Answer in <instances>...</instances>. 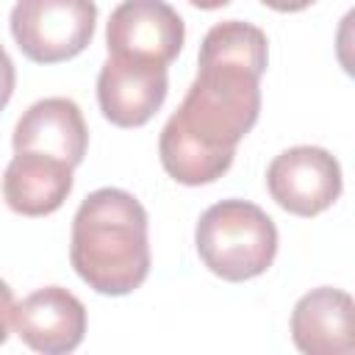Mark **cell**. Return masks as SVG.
I'll return each instance as SVG.
<instances>
[{"instance_id": "1", "label": "cell", "mask_w": 355, "mask_h": 355, "mask_svg": "<svg viewBox=\"0 0 355 355\" xmlns=\"http://www.w3.org/2000/svg\"><path fill=\"white\" fill-rule=\"evenodd\" d=\"M266 33L241 19L216 22L197 55V78L169 122L194 144L236 155V144L261 114V75L266 72Z\"/></svg>"}, {"instance_id": "2", "label": "cell", "mask_w": 355, "mask_h": 355, "mask_svg": "<svg viewBox=\"0 0 355 355\" xmlns=\"http://www.w3.org/2000/svg\"><path fill=\"white\" fill-rule=\"evenodd\" d=\"M147 211L125 189H97L75 211L69 261L78 277L105 297L136 291L150 275Z\"/></svg>"}, {"instance_id": "3", "label": "cell", "mask_w": 355, "mask_h": 355, "mask_svg": "<svg viewBox=\"0 0 355 355\" xmlns=\"http://www.w3.org/2000/svg\"><path fill=\"white\" fill-rule=\"evenodd\" d=\"M200 261L216 277L241 283L263 275L277 255L272 216L250 200H222L202 211L194 227Z\"/></svg>"}, {"instance_id": "4", "label": "cell", "mask_w": 355, "mask_h": 355, "mask_svg": "<svg viewBox=\"0 0 355 355\" xmlns=\"http://www.w3.org/2000/svg\"><path fill=\"white\" fill-rule=\"evenodd\" d=\"M94 22V0H17L8 19L17 47L36 64H61L83 53Z\"/></svg>"}, {"instance_id": "5", "label": "cell", "mask_w": 355, "mask_h": 355, "mask_svg": "<svg viewBox=\"0 0 355 355\" xmlns=\"http://www.w3.org/2000/svg\"><path fill=\"white\" fill-rule=\"evenodd\" d=\"M272 200L294 216H316L341 194V166L333 153L313 144L288 147L266 169Z\"/></svg>"}, {"instance_id": "6", "label": "cell", "mask_w": 355, "mask_h": 355, "mask_svg": "<svg viewBox=\"0 0 355 355\" xmlns=\"http://www.w3.org/2000/svg\"><path fill=\"white\" fill-rule=\"evenodd\" d=\"M169 92L166 67L108 53L97 75V103L103 116L116 128H141L164 105Z\"/></svg>"}, {"instance_id": "7", "label": "cell", "mask_w": 355, "mask_h": 355, "mask_svg": "<svg viewBox=\"0 0 355 355\" xmlns=\"http://www.w3.org/2000/svg\"><path fill=\"white\" fill-rule=\"evenodd\" d=\"M183 17L166 0H122L105 25V44L114 55L172 64L183 47Z\"/></svg>"}, {"instance_id": "8", "label": "cell", "mask_w": 355, "mask_h": 355, "mask_svg": "<svg viewBox=\"0 0 355 355\" xmlns=\"http://www.w3.org/2000/svg\"><path fill=\"white\" fill-rule=\"evenodd\" d=\"M11 324L33 352L67 355L83 341L86 308L69 288L44 286L14 302Z\"/></svg>"}, {"instance_id": "9", "label": "cell", "mask_w": 355, "mask_h": 355, "mask_svg": "<svg viewBox=\"0 0 355 355\" xmlns=\"http://www.w3.org/2000/svg\"><path fill=\"white\" fill-rule=\"evenodd\" d=\"M14 153L53 155L72 169L83 161L89 147V128L75 100L44 97L36 100L14 125Z\"/></svg>"}, {"instance_id": "10", "label": "cell", "mask_w": 355, "mask_h": 355, "mask_svg": "<svg viewBox=\"0 0 355 355\" xmlns=\"http://www.w3.org/2000/svg\"><path fill=\"white\" fill-rule=\"evenodd\" d=\"M291 338L305 355H349L355 349V302L347 291L319 286L291 311Z\"/></svg>"}, {"instance_id": "11", "label": "cell", "mask_w": 355, "mask_h": 355, "mask_svg": "<svg viewBox=\"0 0 355 355\" xmlns=\"http://www.w3.org/2000/svg\"><path fill=\"white\" fill-rule=\"evenodd\" d=\"M72 191V166L42 153H14L3 172V200L19 216H47Z\"/></svg>"}, {"instance_id": "12", "label": "cell", "mask_w": 355, "mask_h": 355, "mask_svg": "<svg viewBox=\"0 0 355 355\" xmlns=\"http://www.w3.org/2000/svg\"><path fill=\"white\" fill-rule=\"evenodd\" d=\"M14 83H17V69L11 55L6 53V47L0 44V111L8 105L11 94H14Z\"/></svg>"}, {"instance_id": "13", "label": "cell", "mask_w": 355, "mask_h": 355, "mask_svg": "<svg viewBox=\"0 0 355 355\" xmlns=\"http://www.w3.org/2000/svg\"><path fill=\"white\" fill-rule=\"evenodd\" d=\"M11 311H14V291L11 286L0 277V347L8 338V324H11Z\"/></svg>"}, {"instance_id": "14", "label": "cell", "mask_w": 355, "mask_h": 355, "mask_svg": "<svg viewBox=\"0 0 355 355\" xmlns=\"http://www.w3.org/2000/svg\"><path fill=\"white\" fill-rule=\"evenodd\" d=\"M263 6L275 8V11H283V14H291V11H302L308 6H313L316 0H261Z\"/></svg>"}, {"instance_id": "15", "label": "cell", "mask_w": 355, "mask_h": 355, "mask_svg": "<svg viewBox=\"0 0 355 355\" xmlns=\"http://www.w3.org/2000/svg\"><path fill=\"white\" fill-rule=\"evenodd\" d=\"M191 6H197V8H202V11H214V8H222V6H227L230 0H189Z\"/></svg>"}]
</instances>
